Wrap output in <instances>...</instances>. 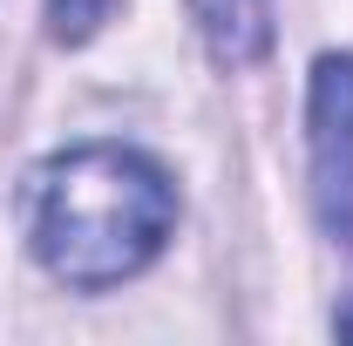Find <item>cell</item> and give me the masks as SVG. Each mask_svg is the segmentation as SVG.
I'll return each instance as SVG.
<instances>
[{
  "label": "cell",
  "instance_id": "cell-1",
  "mask_svg": "<svg viewBox=\"0 0 353 346\" xmlns=\"http://www.w3.org/2000/svg\"><path fill=\"white\" fill-rule=\"evenodd\" d=\"M176 231V183L130 143H75L28 176V245L48 278L109 292L163 258Z\"/></svg>",
  "mask_w": 353,
  "mask_h": 346
},
{
  "label": "cell",
  "instance_id": "cell-2",
  "mask_svg": "<svg viewBox=\"0 0 353 346\" xmlns=\"http://www.w3.org/2000/svg\"><path fill=\"white\" fill-rule=\"evenodd\" d=\"M306 156H312V217L333 245L353 252V54L312 61Z\"/></svg>",
  "mask_w": 353,
  "mask_h": 346
},
{
  "label": "cell",
  "instance_id": "cell-3",
  "mask_svg": "<svg viewBox=\"0 0 353 346\" xmlns=\"http://www.w3.org/2000/svg\"><path fill=\"white\" fill-rule=\"evenodd\" d=\"M190 14L218 68H252L272 54V0H190Z\"/></svg>",
  "mask_w": 353,
  "mask_h": 346
},
{
  "label": "cell",
  "instance_id": "cell-4",
  "mask_svg": "<svg viewBox=\"0 0 353 346\" xmlns=\"http://www.w3.org/2000/svg\"><path fill=\"white\" fill-rule=\"evenodd\" d=\"M116 7H123V0H48V41H61V48L95 41Z\"/></svg>",
  "mask_w": 353,
  "mask_h": 346
},
{
  "label": "cell",
  "instance_id": "cell-5",
  "mask_svg": "<svg viewBox=\"0 0 353 346\" xmlns=\"http://www.w3.org/2000/svg\"><path fill=\"white\" fill-rule=\"evenodd\" d=\"M333 326H340V333H353V312H340V319H333Z\"/></svg>",
  "mask_w": 353,
  "mask_h": 346
}]
</instances>
